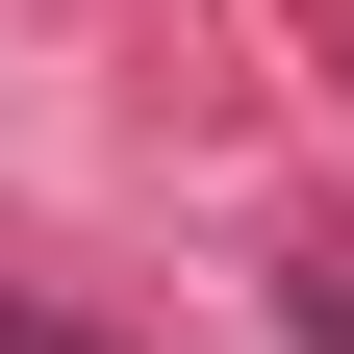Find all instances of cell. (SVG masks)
<instances>
[{"label": "cell", "instance_id": "obj_1", "mask_svg": "<svg viewBox=\"0 0 354 354\" xmlns=\"http://www.w3.org/2000/svg\"><path fill=\"white\" fill-rule=\"evenodd\" d=\"M0 354H127V329H102V304H0Z\"/></svg>", "mask_w": 354, "mask_h": 354}]
</instances>
